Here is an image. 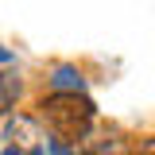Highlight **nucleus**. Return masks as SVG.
Wrapping results in <instances>:
<instances>
[{
	"label": "nucleus",
	"instance_id": "nucleus-1",
	"mask_svg": "<svg viewBox=\"0 0 155 155\" xmlns=\"http://www.w3.org/2000/svg\"><path fill=\"white\" fill-rule=\"evenodd\" d=\"M39 113L47 120V128L58 136V143L85 140L93 128V101L81 93H51L39 101Z\"/></svg>",
	"mask_w": 155,
	"mask_h": 155
},
{
	"label": "nucleus",
	"instance_id": "nucleus-3",
	"mask_svg": "<svg viewBox=\"0 0 155 155\" xmlns=\"http://www.w3.org/2000/svg\"><path fill=\"white\" fill-rule=\"evenodd\" d=\"M19 97V78L16 74H0V113H8Z\"/></svg>",
	"mask_w": 155,
	"mask_h": 155
},
{
	"label": "nucleus",
	"instance_id": "nucleus-2",
	"mask_svg": "<svg viewBox=\"0 0 155 155\" xmlns=\"http://www.w3.org/2000/svg\"><path fill=\"white\" fill-rule=\"evenodd\" d=\"M4 136L12 140V143H35V124L31 120H23V116H16V120H8V128H4Z\"/></svg>",
	"mask_w": 155,
	"mask_h": 155
},
{
	"label": "nucleus",
	"instance_id": "nucleus-6",
	"mask_svg": "<svg viewBox=\"0 0 155 155\" xmlns=\"http://www.w3.org/2000/svg\"><path fill=\"white\" fill-rule=\"evenodd\" d=\"M136 155H155V140H140V147H136Z\"/></svg>",
	"mask_w": 155,
	"mask_h": 155
},
{
	"label": "nucleus",
	"instance_id": "nucleus-4",
	"mask_svg": "<svg viewBox=\"0 0 155 155\" xmlns=\"http://www.w3.org/2000/svg\"><path fill=\"white\" fill-rule=\"evenodd\" d=\"M54 93H81V85H85V81H81V74H78V70H70V66H62V70H58L54 74Z\"/></svg>",
	"mask_w": 155,
	"mask_h": 155
},
{
	"label": "nucleus",
	"instance_id": "nucleus-5",
	"mask_svg": "<svg viewBox=\"0 0 155 155\" xmlns=\"http://www.w3.org/2000/svg\"><path fill=\"white\" fill-rule=\"evenodd\" d=\"M85 155H124L120 140H85Z\"/></svg>",
	"mask_w": 155,
	"mask_h": 155
},
{
	"label": "nucleus",
	"instance_id": "nucleus-7",
	"mask_svg": "<svg viewBox=\"0 0 155 155\" xmlns=\"http://www.w3.org/2000/svg\"><path fill=\"white\" fill-rule=\"evenodd\" d=\"M8 58H12V54H8V51H4V47H0V62H8Z\"/></svg>",
	"mask_w": 155,
	"mask_h": 155
}]
</instances>
